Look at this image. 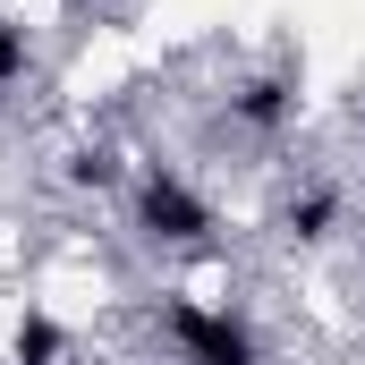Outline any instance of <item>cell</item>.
Instances as JSON below:
<instances>
[{"instance_id": "cell-1", "label": "cell", "mask_w": 365, "mask_h": 365, "mask_svg": "<svg viewBox=\"0 0 365 365\" xmlns=\"http://www.w3.org/2000/svg\"><path fill=\"white\" fill-rule=\"evenodd\" d=\"M162 340H170L179 365H264V340H255L247 314L204 306V297H179V289L162 297Z\"/></svg>"}, {"instance_id": "cell-2", "label": "cell", "mask_w": 365, "mask_h": 365, "mask_svg": "<svg viewBox=\"0 0 365 365\" xmlns=\"http://www.w3.org/2000/svg\"><path fill=\"white\" fill-rule=\"evenodd\" d=\"M128 204H136V230L153 238V247H179V255H204L212 247V204L179 179V170H162V162H145L136 179H128Z\"/></svg>"}, {"instance_id": "cell-3", "label": "cell", "mask_w": 365, "mask_h": 365, "mask_svg": "<svg viewBox=\"0 0 365 365\" xmlns=\"http://www.w3.org/2000/svg\"><path fill=\"white\" fill-rule=\"evenodd\" d=\"M289 119H297V60H280L230 93V128H247V136H280Z\"/></svg>"}, {"instance_id": "cell-4", "label": "cell", "mask_w": 365, "mask_h": 365, "mask_svg": "<svg viewBox=\"0 0 365 365\" xmlns=\"http://www.w3.org/2000/svg\"><path fill=\"white\" fill-rule=\"evenodd\" d=\"M340 212H349V195H340L331 179H314V187H297V195L280 204L272 221H280V238H297V247H323V238L340 230Z\"/></svg>"}, {"instance_id": "cell-5", "label": "cell", "mask_w": 365, "mask_h": 365, "mask_svg": "<svg viewBox=\"0 0 365 365\" xmlns=\"http://www.w3.org/2000/svg\"><path fill=\"white\" fill-rule=\"evenodd\" d=\"M60 357H68L60 323H51V314H26V323H17V365H60Z\"/></svg>"}, {"instance_id": "cell-6", "label": "cell", "mask_w": 365, "mask_h": 365, "mask_svg": "<svg viewBox=\"0 0 365 365\" xmlns=\"http://www.w3.org/2000/svg\"><path fill=\"white\" fill-rule=\"evenodd\" d=\"M68 179L77 187H128V162H119L110 145H77V153H68Z\"/></svg>"}, {"instance_id": "cell-7", "label": "cell", "mask_w": 365, "mask_h": 365, "mask_svg": "<svg viewBox=\"0 0 365 365\" xmlns=\"http://www.w3.org/2000/svg\"><path fill=\"white\" fill-rule=\"evenodd\" d=\"M26 68H34V43H26V26H17V17H0V93L26 86Z\"/></svg>"}]
</instances>
